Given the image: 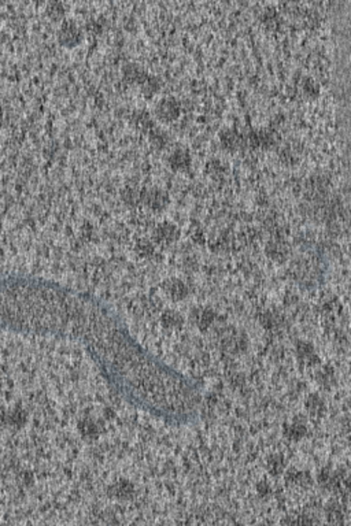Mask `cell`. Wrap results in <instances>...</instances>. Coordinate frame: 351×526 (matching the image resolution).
Here are the masks:
<instances>
[{
    "instance_id": "obj_5",
    "label": "cell",
    "mask_w": 351,
    "mask_h": 526,
    "mask_svg": "<svg viewBox=\"0 0 351 526\" xmlns=\"http://www.w3.org/2000/svg\"><path fill=\"white\" fill-rule=\"evenodd\" d=\"M221 139H222V144L228 148H235L240 142V136L235 130H225Z\"/></svg>"
},
{
    "instance_id": "obj_1",
    "label": "cell",
    "mask_w": 351,
    "mask_h": 526,
    "mask_svg": "<svg viewBox=\"0 0 351 526\" xmlns=\"http://www.w3.org/2000/svg\"><path fill=\"white\" fill-rule=\"evenodd\" d=\"M0 327L78 340L128 403L173 425L196 415L195 386L144 350L121 318L89 293L29 276L0 278Z\"/></svg>"
},
{
    "instance_id": "obj_4",
    "label": "cell",
    "mask_w": 351,
    "mask_h": 526,
    "mask_svg": "<svg viewBox=\"0 0 351 526\" xmlns=\"http://www.w3.org/2000/svg\"><path fill=\"white\" fill-rule=\"evenodd\" d=\"M65 39L62 40L64 43H76L78 40V36H80V30L76 25L72 24H65L62 30H61V37Z\"/></svg>"
},
{
    "instance_id": "obj_2",
    "label": "cell",
    "mask_w": 351,
    "mask_h": 526,
    "mask_svg": "<svg viewBox=\"0 0 351 526\" xmlns=\"http://www.w3.org/2000/svg\"><path fill=\"white\" fill-rule=\"evenodd\" d=\"M179 111H180V107L174 99H165L158 106V115L166 121H171L173 118L177 117Z\"/></svg>"
},
{
    "instance_id": "obj_3",
    "label": "cell",
    "mask_w": 351,
    "mask_h": 526,
    "mask_svg": "<svg viewBox=\"0 0 351 526\" xmlns=\"http://www.w3.org/2000/svg\"><path fill=\"white\" fill-rule=\"evenodd\" d=\"M169 161H170V165L173 166L174 169L180 170V169H186V167L190 166L191 156L187 150H181L180 148V150H176V151L171 154Z\"/></svg>"
}]
</instances>
